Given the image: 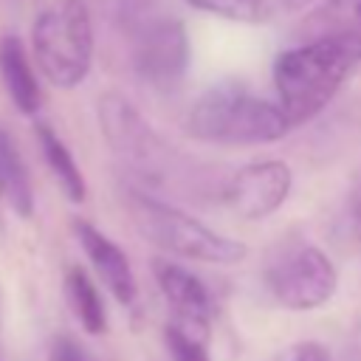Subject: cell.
<instances>
[{
	"label": "cell",
	"mask_w": 361,
	"mask_h": 361,
	"mask_svg": "<svg viewBox=\"0 0 361 361\" xmlns=\"http://www.w3.org/2000/svg\"><path fill=\"white\" fill-rule=\"evenodd\" d=\"M268 361H330V350L319 341H296L271 355Z\"/></svg>",
	"instance_id": "17"
},
{
	"label": "cell",
	"mask_w": 361,
	"mask_h": 361,
	"mask_svg": "<svg viewBox=\"0 0 361 361\" xmlns=\"http://www.w3.org/2000/svg\"><path fill=\"white\" fill-rule=\"evenodd\" d=\"M293 186V172L285 161H254L240 166L226 183V203L245 220H262L282 209Z\"/></svg>",
	"instance_id": "8"
},
{
	"label": "cell",
	"mask_w": 361,
	"mask_h": 361,
	"mask_svg": "<svg viewBox=\"0 0 361 361\" xmlns=\"http://www.w3.org/2000/svg\"><path fill=\"white\" fill-rule=\"evenodd\" d=\"M206 336H197L180 324H166L164 330V344L172 361H212L209 350H206Z\"/></svg>",
	"instance_id": "16"
},
{
	"label": "cell",
	"mask_w": 361,
	"mask_h": 361,
	"mask_svg": "<svg viewBox=\"0 0 361 361\" xmlns=\"http://www.w3.org/2000/svg\"><path fill=\"white\" fill-rule=\"evenodd\" d=\"M127 212L152 245L178 254L183 259H197V262H212V265H234L245 259L248 248L240 240H231L197 217L141 192V189H127Z\"/></svg>",
	"instance_id": "4"
},
{
	"label": "cell",
	"mask_w": 361,
	"mask_h": 361,
	"mask_svg": "<svg viewBox=\"0 0 361 361\" xmlns=\"http://www.w3.org/2000/svg\"><path fill=\"white\" fill-rule=\"evenodd\" d=\"M313 0H285V8H290V11H296V8H305V6H310Z\"/></svg>",
	"instance_id": "20"
},
{
	"label": "cell",
	"mask_w": 361,
	"mask_h": 361,
	"mask_svg": "<svg viewBox=\"0 0 361 361\" xmlns=\"http://www.w3.org/2000/svg\"><path fill=\"white\" fill-rule=\"evenodd\" d=\"M183 130L206 144L257 147L285 138L290 121L279 104L251 96L240 85H214L189 107Z\"/></svg>",
	"instance_id": "2"
},
{
	"label": "cell",
	"mask_w": 361,
	"mask_h": 361,
	"mask_svg": "<svg viewBox=\"0 0 361 361\" xmlns=\"http://www.w3.org/2000/svg\"><path fill=\"white\" fill-rule=\"evenodd\" d=\"M0 82L11 99V104L25 113V116H37L42 107V90L34 73V65L25 54V45L14 37L6 34L0 37Z\"/></svg>",
	"instance_id": "11"
},
{
	"label": "cell",
	"mask_w": 361,
	"mask_h": 361,
	"mask_svg": "<svg viewBox=\"0 0 361 361\" xmlns=\"http://www.w3.org/2000/svg\"><path fill=\"white\" fill-rule=\"evenodd\" d=\"M42 76L62 90L82 85L93 65V20L82 0H48L31 28Z\"/></svg>",
	"instance_id": "3"
},
{
	"label": "cell",
	"mask_w": 361,
	"mask_h": 361,
	"mask_svg": "<svg viewBox=\"0 0 361 361\" xmlns=\"http://www.w3.org/2000/svg\"><path fill=\"white\" fill-rule=\"evenodd\" d=\"M361 65V31H327L274 59V90L290 127L327 107L344 79Z\"/></svg>",
	"instance_id": "1"
},
{
	"label": "cell",
	"mask_w": 361,
	"mask_h": 361,
	"mask_svg": "<svg viewBox=\"0 0 361 361\" xmlns=\"http://www.w3.org/2000/svg\"><path fill=\"white\" fill-rule=\"evenodd\" d=\"M203 14H214L231 23H259L265 17V0H186Z\"/></svg>",
	"instance_id": "15"
},
{
	"label": "cell",
	"mask_w": 361,
	"mask_h": 361,
	"mask_svg": "<svg viewBox=\"0 0 361 361\" xmlns=\"http://www.w3.org/2000/svg\"><path fill=\"white\" fill-rule=\"evenodd\" d=\"M355 217H358V223H361V189H358V195H355Z\"/></svg>",
	"instance_id": "21"
},
{
	"label": "cell",
	"mask_w": 361,
	"mask_h": 361,
	"mask_svg": "<svg viewBox=\"0 0 361 361\" xmlns=\"http://www.w3.org/2000/svg\"><path fill=\"white\" fill-rule=\"evenodd\" d=\"M189 56L186 25L175 17H158L144 25L133 51V65L144 85L172 93L189 71Z\"/></svg>",
	"instance_id": "7"
},
{
	"label": "cell",
	"mask_w": 361,
	"mask_h": 361,
	"mask_svg": "<svg viewBox=\"0 0 361 361\" xmlns=\"http://www.w3.org/2000/svg\"><path fill=\"white\" fill-rule=\"evenodd\" d=\"M73 234H76L85 257L90 259L93 271L99 274L102 285L113 293V299L118 305H133L138 299V282H135L133 265H130L127 254L121 251V245H116L104 231H99L87 220H73Z\"/></svg>",
	"instance_id": "10"
},
{
	"label": "cell",
	"mask_w": 361,
	"mask_h": 361,
	"mask_svg": "<svg viewBox=\"0 0 361 361\" xmlns=\"http://www.w3.org/2000/svg\"><path fill=\"white\" fill-rule=\"evenodd\" d=\"M271 296L288 310H316L327 305L338 288L333 259L316 245H293L265 271Z\"/></svg>",
	"instance_id": "6"
},
{
	"label": "cell",
	"mask_w": 361,
	"mask_h": 361,
	"mask_svg": "<svg viewBox=\"0 0 361 361\" xmlns=\"http://www.w3.org/2000/svg\"><path fill=\"white\" fill-rule=\"evenodd\" d=\"M152 274H155V282H158L164 299L172 307L175 324L209 338V324H212V313H214L209 288L192 271H186L183 265H178L172 259H155Z\"/></svg>",
	"instance_id": "9"
},
{
	"label": "cell",
	"mask_w": 361,
	"mask_h": 361,
	"mask_svg": "<svg viewBox=\"0 0 361 361\" xmlns=\"http://www.w3.org/2000/svg\"><path fill=\"white\" fill-rule=\"evenodd\" d=\"M0 197L23 220L34 214V186H31L28 166L14 138L3 127H0Z\"/></svg>",
	"instance_id": "12"
},
{
	"label": "cell",
	"mask_w": 361,
	"mask_h": 361,
	"mask_svg": "<svg viewBox=\"0 0 361 361\" xmlns=\"http://www.w3.org/2000/svg\"><path fill=\"white\" fill-rule=\"evenodd\" d=\"M65 299H68V307H71V313L76 316V322L82 324L85 333L102 336L107 330L104 299H102L96 282L87 276L85 268L71 265L65 271Z\"/></svg>",
	"instance_id": "14"
},
{
	"label": "cell",
	"mask_w": 361,
	"mask_h": 361,
	"mask_svg": "<svg viewBox=\"0 0 361 361\" xmlns=\"http://www.w3.org/2000/svg\"><path fill=\"white\" fill-rule=\"evenodd\" d=\"M99 124L107 147L141 178L161 180L164 172L172 169L175 161L169 144L141 118V113L121 93H104L99 99Z\"/></svg>",
	"instance_id": "5"
},
{
	"label": "cell",
	"mask_w": 361,
	"mask_h": 361,
	"mask_svg": "<svg viewBox=\"0 0 361 361\" xmlns=\"http://www.w3.org/2000/svg\"><path fill=\"white\" fill-rule=\"evenodd\" d=\"M48 361H93L73 338L68 336H59L51 341V350H48Z\"/></svg>",
	"instance_id": "19"
},
{
	"label": "cell",
	"mask_w": 361,
	"mask_h": 361,
	"mask_svg": "<svg viewBox=\"0 0 361 361\" xmlns=\"http://www.w3.org/2000/svg\"><path fill=\"white\" fill-rule=\"evenodd\" d=\"M34 135H37V144H39V152L51 169V175L56 178L59 189L65 192V197L71 203H82L87 197V186H85V175L73 158V152L68 149V144L45 124V121H37L34 124Z\"/></svg>",
	"instance_id": "13"
},
{
	"label": "cell",
	"mask_w": 361,
	"mask_h": 361,
	"mask_svg": "<svg viewBox=\"0 0 361 361\" xmlns=\"http://www.w3.org/2000/svg\"><path fill=\"white\" fill-rule=\"evenodd\" d=\"M327 11L341 23L338 31H361V0H330Z\"/></svg>",
	"instance_id": "18"
}]
</instances>
